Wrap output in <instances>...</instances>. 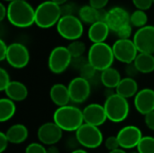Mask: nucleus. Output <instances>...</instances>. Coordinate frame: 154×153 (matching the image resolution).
<instances>
[{
	"label": "nucleus",
	"mask_w": 154,
	"mask_h": 153,
	"mask_svg": "<svg viewBox=\"0 0 154 153\" xmlns=\"http://www.w3.org/2000/svg\"><path fill=\"white\" fill-rule=\"evenodd\" d=\"M53 122L64 132H77L84 123L83 112L73 106L58 107L53 114Z\"/></svg>",
	"instance_id": "f257e3e1"
},
{
	"label": "nucleus",
	"mask_w": 154,
	"mask_h": 153,
	"mask_svg": "<svg viewBox=\"0 0 154 153\" xmlns=\"http://www.w3.org/2000/svg\"><path fill=\"white\" fill-rule=\"evenodd\" d=\"M7 19L14 26L26 28L35 23V10L27 1L14 0L8 5Z\"/></svg>",
	"instance_id": "f03ea898"
},
{
	"label": "nucleus",
	"mask_w": 154,
	"mask_h": 153,
	"mask_svg": "<svg viewBox=\"0 0 154 153\" xmlns=\"http://www.w3.org/2000/svg\"><path fill=\"white\" fill-rule=\"evenodd\" d=\"M115 56L111 46L106 42L93 43L88 50V60L97 71H103L112 67Z\"/></svg>",
	"instance_id": "7ed1b4c3"
},
{
	"label": "nucleus",
	"mask_w": 154,
	"mask_h": 153,
	"mask_svg": "<svg viewBox=\"0 0 154 153\" xmlns=\"http://www.w3.org/2000/svg\"><path fill=\"white\" fill-rule=\"evenodd\" d=\"M103 106L106 113L107 120L113 123L124 122L129 115L130 106L127 99L116 93L107 96Z\"/></svg>",
	"instance_id": "20e7f679"
},
{
	"label": "nucleus",
	"mask_w": 154,
	"mask_h": 153,
	"mask_svg": "<svg viewBox=\"0 0 154 153\" xmlns=\"http://www.w3.org/2000/svg\"><path fill=\"white\" fill-rule=\"evenodd\" d=\"M61 17L60 5L54 2L45 1L35 9V23L40 28H51L60 21Z\"/></svg>",
	"instance_id": "39448f33"
},
{
	"label": "nucleus",
	"mask_w": 154,
	"mask_h": 153,
	"mask_svg": "<svg viewBox=\"0 0 154 153\" xmlns=\"http://www.w3.org/2000/svg\"><path fill=\"white\" fill-rule=\"evenodd\" d=\"M76 140L84 148L97 149L103 143L104 137L99 127L84 124L76 132Z\"/></svg>",
	"instance_id": "423d86ee"
},
{
	"label": "nucleus",
	"mask_w": 154,
	"mask_h": 153,
	"mask_svg": "<svg viewBox=\"0 0 154 153\" xmlns=\"http://www.w3.org/2000/svg\"><path fill=\"white\" fill-rule=\"evenodd\" d=\"M58 33L64 39L77 41L83 34V24L81 20L75 15L61 16L57 23Z\"/></svg>",
	"instance_id": "0eeeda50"
},
{
	"label": "nucleus",
	"mask_w": 154,
	"mask_h": 153,
	"mask_svg": "<svg viewBox=\"0 0 154 153\" xmlns=\"http://www.w3.org/2000/svg\"><path fill=\"white\" fill-rule=\"evenodd\" d=\"M71 61L72 57L68 48L58 46L54 48L49 55L48 67L53 74H61L71 65Z\"/></svg>",
	"instance_id": "6e6552de"
},
{
	"label": "nucleus",
	"mask_w": 154,
	"mask_h": 153,
	"mask_svg": "<svg viewBox=\"0 0 154 153\" xmlns=\"http://www.w3.org/2000/svg\"><path fill=\"white\" fill-rule=\"evenodd\" d=\"M115 59L125 64H131L134 61L138 55V50L130 39H118L112 46Z\"/></svg>",
	"instance_id": "1a4fd4ad"
},
{
	"label": "nucleus",
	"mask_w": 154,
	"mask_h": 153,
	"mask_svg": "<svg viewBox=\"0 0 154 153\" xmlns=\"http://www.w3.org/2000/svg\"><path fill=\"white\" fill-rule=\"evenodd\" d=\"M5 60L14 69H23L30 61V52L22 43L14 42L8 45Z\"/></svg>",
	"instance_id": "9d476101"
},
{
	"label": "nucleus",
	"mask_w": 154,
	"mask_h": 153,
	"mask_svg": "<svg viewBox=\"0 0 154 153\" xmlns=\"http://www.w3.org/2000/svg\"><path fill=\"white\" fill-rule=\"evenodd\" d=\"M70 101L76 104H82L88 100L91 93L90 82L81 77L74 78L68 86Z\"/></svg>",
	"instance_id": "9b49d317"
},
{
	"label": "nucleus",
	"mask_w": 154,
	"mask_h": 153,
	"mask_svg": "<svg viewBox=\"0 0 154 153\" xmlns=\"http://www.w3.org/2000/svg\"><path fill=\"white\" fill-rule=\"evenodd\" d=\"M120 148L124 150H133L137 148L143 139L142 131L135 125H126L123 127L116 135Z\"/></svg>",
	"instance_id": "f8f14e48"
},
{
	"label": "nucleus",
	"mask_w": 154,
	"mask_h": 153,
	"mask_svg": "<svg viewBox=\"0 0 154 153\" xmlns=\"http://www.w3.org/2000/svg\"><path fill=\"white\" fill-rule=\"evenodd\" d=\"M134 42L140 53H154V26L146 25L140 28L134 36Z\"/></svg>",
	"instance_id": "ddd939ff"
},
{
	"label": "nucleus",
	"mask_w": 154,
	"mask_h": 153,
	"mask_svg": "<svg viewBox=\"0 0 154 153\" xmlns=\"http://www.w3.org/2000/svg\"><path fill=\"white\" fill-rule=\"evenodd\" d=\"M62 134L63 131L54 122L42 124L37 132V137L40 143L47 146H52L58 143L61 140Z\"/></svg>",
	"instance_id": "4468645a"
},
{
	"label": "nucleus",
	"mask_w": 154,
	"mask_h": 153,
	"mask_svg": "<svg viewBox=\"0 0 154 153\" xmlns=\"http://www.w3.org/2000/svg\"><path fill=\"white\" fill-rule=\"evenodd\" d=\"M84 123L91 124L97 127L103 125L107 120L106 113L104 106L97 103H93L88 105L83 110Z\"/></svg>",
	"instance_id": "2eb2a0df"
},
{
	"label": "nucleus",
	"mask_w": 154,
	"mask_h": 153,
	"mask_svg": "<svg viewBox=\"0 0 154 153\" xmlns=\"http://www.w3.org/2000/svg\"><path fill=\"white\" fill-rule=\"evenodd\" d=\"M134 105L141 115H147L154 111V90L146 87L138 91L134 97Z\"/></svg>",
	"instance_id": "dca6fc26"
},
{
	"label": "nucleus",
	"mask_w": 154,
	"mask_h": 153,
	"mask_svg": "<svg viewBox=\"0 0 154 153\" xmlns=\"http://www.w3.org/2000/svg\"><path fill=\"white\" fill-rule=\"evenodd\" d=\"M106 23L111 31L116 32L124 26L130 24V15L128 12L122 7H113L107 13Z\"/></svg>",
	"instance_id": "f3484780"
},
{
	"label": "nucleus",
	"mask_w": 154,
	"mask_h": 153,
	"mask_svg": "<svg viewBox=\"0 0 154 153\" xmlns=\"http://www.w3.org/2000/svg\"><path fill=\"white\" fill-rule=\"evenodd\" d=\"M50 97L53 104L58 107L68 106L70 101L68 86L60 83L54 84L50 89Z\"/></svg>",
	"instance_id": "a211bd4d"
},
{
	"label": "nucleus",
	"mask_w": 154,
	"mask_h": 153,
	"mask_svg": "<svg viewBox=\"0 0 154 153\" xmlns=\"http://www.w3.org/2000/svg\"><path fill=\"white\" fill-rule=\"evenodd\" d=\"M7 98L14 102H22L26 99L28 96V89L26 86L17 80L11 81L8 87L4 91Z\"/></svg>",
	"instance_id": "6ab92c4d"
},
{
	"label": "nucleus",
	"mask_w": 154,
	"mask_h": 153,
	"mask_svg": "<svg viewBox=\"0 0 154 153\" xmlns=\"http://www.w3.org/2000/svg\"><path fill=\"white\" fill-rule=\"evenodd\" d=\"M110 29L106 23L105 22H97L88 29V38L93 43H102L105 42L108 37Z\"/></svg>",
	"instance_id": "aec40b11"
},
{
	"label": "nucleus",
	"mask_w": 154,
	"mask_h": 153,
	"mask_svg": "<svg viewBox=\"0 0 154 153\" xmlns=\"http://www.w3.org/2000/svg\"><path fill=\"white\" fill-rule=\"evenodd\" d=\"M138 84L136 80L133 78H124L116 88V93L126 99L134 97L138 93Z\"/></svg>",
	"instance_id": "412c9836"
},
{
	"label": "nucleus",
	"mask_w": 154,
	"mask_h": 153,
	"mask_svg": "<svg viewBox=\"0 0 154 153\" xmlns=\"http://www.w3.org/2000/svg\"><path fill=\"white\" fill-rule=\"evenodd\" d=\"M6 137L10 143L20 144L24 142L28 138V129L22 124H16L10 126L5 132Z\"/></svg>",
	"instance_id": "4be33fe9"
},
{
	"label": "nucleus",
	"mask_w": 154,
	"mask_h": 153,
	"mask_svg": "<svg viewBox=\"0 0 154 153\" xmlns=\"http://www.w3.org/2000/svg\"><path fill=\"white\" fill-rule=\"evenodd\" d=\"M134 64L139 73L150 74L154 71V56L150 53H138Z\"/></svg>",
	"instance_id": "5701e85b"
},
{
	"label": "nucleus",
	"mask_w": 154,
	"mask_h": 153,
	"mask_svg": "<svg viewBox=\"0 0 154 153\" xmlns=\"http://www.w3.org/2000/svg\"><path fill=\"white\" fill-rule=\"evenodd\" d=\"M100 80L104 87L108 89L116 88L120 81L122 80L121 75L117 69L111 67L103 71H101Z\"/></svg>",
	"instance_id": "b1692460"
},
{
	"label": "nucleus",
	"mask_w": 154,
	"mask_h": 153,
	"mask_svg": "<svg viewBox=\"0 0 154 153\" xmlns=\"http://www.w3.org/2000/svg\"><path fill=\"white\" fill-rule=\"evenodd\" d=\"M16 106L14 101L5 97L0 99V122L5 123L9 121L15 115Z\"/></svg>",
	"instance_id": "393cba45"
},
{
	"label": "nucleus",
	"mask_w": 154,
	"mask_h": 153,
	"mask_svg": "<svg viewBox=\"0 0 154 153\" xmlns=\"http://www.w3.org/2000/svg\"><path fill=\"white\" fill-rule=\"evenodd\" d=\"M79 19L87 23H95L98 22V10L91 5H83L79 10Z\"/></svg>",
	"instance_id": "a878e982"
},
{
	"label": "nucleus",
	"mask_w": 154,
	"mask_h": 153,
	"mask_svg": "<svg viewBox=\"0 0 154 153\" xmlns=\"http://www.w3.org/2000/svg\"><path fill=\"white\" fill-rule=\"evenodd\" d=\"M148 21V16L146 13L143 10H136L130 15V23L133 26L143 28L146 26V23Z\"/></svg>",
	"instance_id": "bb28decb"
},
{
	"label": "nucleus",
	"mask_w": 154,
	"mask_h": 153,
	"mask_svg": "<svg viewBox=\"0 0 154 153\" xmlns=\"http://www.w3.org/2000/svg\"><path fill=\"white\" fill-rule=\"evenodd\" d=\"M67 48H68L72 59L83 56L84 52L86 51L85 43L83 41H78V40L73 41L72 42H70Z\"/></svg>",
	"instance_id": "cd10ccee"
},
{
	"label": "nucleus",
	"mask_w": 154,
	"mask_h": 153,
	"mask_svg": "<svg viewBox=\"0 0 154 153\" xmlns=\"http://www.w3.org/2000/svg\"><path fill=\"white\" fill-rule=\"evenodd\" d=\"M136 149L140 153H154V137L143 136Z\"/></svg>",
	"instance_id": "c85d7f7f"
},
{
	"label": "nucleus",
	"mask_w": 154,
	"mask_h": 153,
	"mask_svg": "<svg viewBox=\"0 0 154 153\" xmlns=\"http://www.w3.org/2000/svg\"><path fill=\"white\" fill-rule=\"evenodd\" d=\"M80 76L79 77H81V78H85L86 80H88V81H89L90 82V80H92L94 78H95V76H96V73H97V69L93 67V66H91L88 62L87 63V64H85L81 69H80Z\"/></svg>",
	"instance_id": "c756f323"
},
{
	"label": "nucleus",
	"mask_w": 154,
	"mask_h": 153,
	"mask_svg": "<svg viewBox=\"0 0 154 153\" xmlns=\"http://www.w3.org/2000/svg\"><path fill=\"white\" fill-rule=\"evenodd\" d=\"M10 83H11V79L8 72L5 69L1 68L0 69V91L4 92Z\"/></svg>",
	"instance_id": "7c9ffc66"
},
{
	"label": "nucleus",
	"mask_w": 154,
	"mask_h": 153,
	"mask_svg": "<svg viewBox=\"0 0 154 153\" xmlns=\"http://www.w3.org/2000/svg\"><path fill=\"white\" fill-rule=\"evenodd\" d=\"M25 153H47V149L43 144L39 142H32L25 148Z\"/></svg>",
	"instance_id": "2f4dec72"
},
{
	"label": "nucleus",
	"mask_w": 154,
	"mask_h": 153,
	"mask_svg": "<svg viewBox=\"0 0 154 153\" xmlns=\"http://www.w3.org/2000/svg\"><path fill=\"white\" fill-rule=\"evenodd\" d=\"M105 147L109 151L119 149L120 144H119L117 137L116 136H109V137H107L106 139V141H105Z\"/></svg>",
	"instance_id": "473e14b6"
},
{
	"label": "nucleus",
	"mask_w": 154,
	"mask_h": 153,
	"mask_svg": "<svg viewBox=\"0 0 154 153\" xmlns=\"http://www.w3.org/2000/svg\"><path fill=\"white\" fill-rule=\"evenodd\" d=\"M116 33V35L118 36L119 39H123V40L129 39L130 36H131V34H132V26H131V23L124 26L119 31H117Z\"/></svg>",
	"instance_id": "72a5a7b5"
},
{
	"label": "nucleus",
	"mask_w": 154,
	"mask_h": 153,
	"mask_svg": "<svg viewBox=\"0 0 154 153\" xmlns=\"http://www.w3.org/2000/svg\"><path fill=\"white\" fill-rule=\"evenodd\" d=\"M134 5L138 8V10H148L153 4L152 0H133Z\"/></svg>",
	"instance_id": "f704fd0d"
},
{
	"label": "nucleus",
	"mask_w": 154,
	"mask_h": 153,
	"mask_svg": "<svg viewBox=\"0 0 154 153\" xmlns=\"http://www.w3.org/2000/svg\"><path fill=\"white\" fill-rule=\"evenodd\" d=\"M60 11H61V16H66V15H74V12H75V5H74V4L62 5L60 6Z\"/></svg>",
	"instance_id": "c9c22d12"
},
{
	"label": "nucleus",
	"mask_w": 154,
	"mask_h": 153,
	"mask_svg": "<svg viewBox=\"0 0 154 153\" xmlns=\"http://www.w3.org/2000/svg\"><path fill=\"white\" fill-rule=\"evenodd\" d=\"M88 62V58H87V60H85V58H84L83 56H81V57H79V58H74V59H72L71 65H72L74 68H76V69H78L80 70V69H81L85 64H87Z\"/></svg>",
	"instance_id": "e433bc0d"
},
{
	"label": "nucleus",
	"mask_w": 154,
	"mask_h": 153,
	"mask_svg": "<svg viewBox=\"0 0 154 153\" xmlns=\"http://www.w3.org/2000/svg\"><path fill=\"white\" fill-rule=\"evenodd\" d=\"M9 141L6 137V134L5 133H3L1 132L0 133V153H3L8 147V144H9Z\"/></svg>",
	"instance_id": "4c0bfd02"
},
{
	"label": "nucleus",
	"mask_w": 154,
	"mask_h": 153,
	"mask_svg": "<svg viewBox=\"0 0 154 153\" xmlns=\"http://www.w3.org/2000/svg\"><path fill=\"white\" fill-rule=\"evenodd\" d=\"M144 122L150 130L154 131V111L144 115Z\"/></svg>",
	"instance_id": "58836bf2"
},
{
	"label": "nucleus",
	"mask_w": 154,
	"mask_h": 153,
	"mask_svg": "<svg viewBox=\"0 0 154 153\" xmlns=\"http://www.w3.org/2000/svg\"><path fill=\"white\" fill-rule=\"evenodd\" d=\"M109 0H89V5L94 7L95 9H104V7L107 5Z\"/></svg>",
	"instance_id": "ea45409f"
},
{
	"label": "nucleus",
	"mask_w": 154,
	"mask_h": 153,
	"mask_svg": "<svg viewBox=\"0 0 154 153\" xmlns=\"http://www.w3.org/2000/svg\"><path fill=\"white\" fill-rule=\"evenodd\" d=\"M125 72H126V74H127V76H128L129 78H133L134 76L136 75V73H137V74L139 73V71H138L137 69L135 68L134 62L131 63V64H127V66H126V68H125Z\"/></svg>",
	"instance_id": "a19ab883"
},
{
	"label": "nucleus",
	"mask_w": 154,
	"mask_h": 153,
	"mask_svg": "<svg viewBox=\"0 0 154 153\" xmlns=\"http://www.w3.org/2000/svg\"><path fill=\"white\" fill-rule=\"evenodd\" d=\"M8 46L3 40H0V60H5L7 54Z\"/></svg>",
	"instance_id": "79ce46f5"
},
{
	"label": "nucleus",
	"mask_w": 154,
	"mask_h": 153,
	"mask_svg": "<svg viewBox=\"0 0 154 153\" xmlns=\"http://www.w3.org/2000/svg\"><path fill=\"white\" fill-rule=\"evenodd\" d=\"M108 11H106L105 9H99L98 10V22H105L106 21Z\"/></svg>",
	"instance_id": "37998d69"
},
{
	"label": "nucleus",
	"mask_w": 154,
	"mask_h": 153,
	"mask_svg": "<svg viewBox=\"0 0 154 153\" xmlns=\"http://www.w3.org/2000/svg\"><path fill=\"white\" fill-rule=\"evenodd\" d=\"M0 20L3 21L5 16H7V9L5 7L4 4H0Z\"/></svg>",
	"instance_id": "c03bdc74"
},
{
	"label": "nucleus",
	"mask_w": 154,
	"mask_h": 153,
	"mask_svg": "<svg viewBox=\"0 0 154 153\" xmlns=\"http://www.w3.org/2000/svg\"><path fill=\"white\" fill-rule=\"evenodd\" d=\"M47 153H60V151L55 145H52L47 148Z\"/></svg>",
	"instance_id": "a18cd8bd"
},
{
	"label": "nucleus",
	"mask_w": 154,
	"mask_h": 153,
	"mask_svg": "<svg viewBox=\"0 0 154 153\" xmlns=\"http://www.w3.org/2000/svg\"><path fill=\"white\" fill-rule=\"evenodd\" d=\"M109 153H128L126 152L124 149H122V148H119V149H117V150H115V151H109Z\"/></svg>",
	"instance_id": "49530a36"
},
{
	"label": "nucleus",
	"mask_w": 154,
	"mask_h": 153,
	"mask_svg": "<svg viewBox=\"0 0 154 153\" xmlns=\"http://www.w3.org/2000/svg\"><path fill=\"white\" fill-rule=\"evenodd\" d=\"M52 2H54L55 4L59 5H61L63 4H65L67 2V0H51Z\"/></svg>",
	"instance_id": "de8ad7c7"
},
{
	"label": "nucleus",
	"mask_w": 154,
	"mask_h": 153,
	"mask_svg": "<svg viewBox=\"0 0 154 153\" xmlns=\"http://www.w3.org/2000/svg\"><path fill=\"white\" fill-rule=\"evenodd\" d=\"M70 153H88L85 150H82V149H78V150H75L73 151L72 152Z\"/></svg>",
	"instance_id": "09e8293b"
},
{
	"label": "nucleus",
	"mask_w": 154,
	"mask_h": 153,
	"mask_svg": "<svg viewBox=\"0 0 154 153\" xmlns=\"http://www.w3.org/2000/svg\"><path fill=\"white\" fill-rule=\"evenodd\" d=\"M128 153H140V152H139V151H138L136 150V151H132L131 152H128Z\"/></svg>",
	"instance_id": "8fccbe9b"
},
{
	"label": "nucleus",
	"mask_w": 154,
	"mask_h": 153,
	"mask_svg": "<svg viewBox=\"0 0 154 153\" xmlns=\"http://www.w3.org/2000/svg\"><path fill=\"white\" fill-rule=\"evenodd\" d=\"M5 1H7V2H10V3H11V2H13V1H14V0H5Z\"/></svg>",
	"instance_id": "3c124183"
},
{
	"label": "nucleus",
	"mask_w": 154,
	"mask_h": 153,
	"mask_svg": "<svg viewBox=\"0 0 154 153\" xmlns=\"http://www.w3.org/2000/svg\"><path fill=\"white\" fill-rule=\"evenodd\" d=\"M22 1H27V0H22Z\"/></svg>",
	"instance_id": "603ef678"
},
{
	"label": "nucleus",
	"mask_w": 154,
	"mask_h": 153,
	"mask_svg": "<svg viewBox=\"0 0 154 153\" xmlns=\"http://www.w3.org/2000/svg\"><path fill=\"white\" fill-rule=\"evenodd\" d=\"M152 2H153V4H154V0H152Z\"/></svg>",
	"instance_id": "864d4df0"
}]
</instances>
